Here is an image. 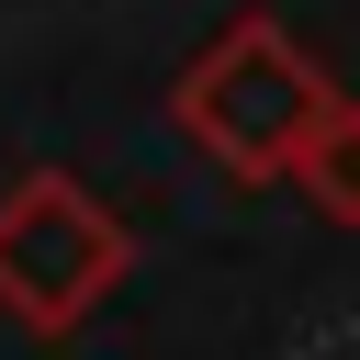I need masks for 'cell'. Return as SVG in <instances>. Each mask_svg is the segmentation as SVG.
I'll use <instances>...</instances> for the list:
<instances>
[{"label": "cell", "instance_id": "1", "mask_svg": "<svg viewBox=\"0 0 360 360\" xmlns=\"http://www.w3.org/2000/svg\"><path fill=\"white\" fill-rule=\"evenodd\" d=\"M326 101H338V79H326L281 22H259V11H248V22H225V34L180 68L169 124H180L225 180H281Z\"/></svg>", "mask_w": 360, "mask_h": 360}, {"label": "cell", "instance_id": "3", "mask_svg": "<svg viewBox=\"0 0 360 360\" xmlns=\"http://www.w3.org/2000/svg\"><path fill=\"white\" fill-rule=\"evenodd\" d=\"M281 180H292V202H304L315 225H360V101H349V90L315 112V135L292 146Z\"/></svg>", "mask_w": 360, "mask_h": 360}, {"label": "cell", "instance_id": "2", "mask_svg": "<svg viewBox=\"0 0 360 360\" xmlns=\"http://www.w3.org/2000/svg\"><path fill=\"white\" fill-rule=\"evenodd\" d=\"M135 270V225L79 169H22L0 191V315L34 338H79Z\"/></svg>", "mask_w": 360, "mask_h": 360}]
</instances>
